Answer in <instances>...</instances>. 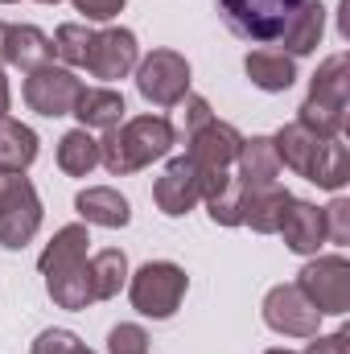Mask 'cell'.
<instances>
[{
    "label": "cell",
    "instance_id": "1",
    "mask_svg": "<svg viewBox=\"0 0 350 354\" xmlns=\"http://www.w3.org/2000/svg\"><path fill=\"white\" fill-rule=\"evenodd\" d=\"M272 149L284 169H293L297 177H305L322 189H342L350 181V153L342 136H317L301 124H284L272 136Z\"/></svg>",
    "mask_w": 350,
    "mask_h": 354
},
{
    "label": "cell",
    "instance_id": "2",
    "mask_svg": "<svg viewBox=\"0 0 350 354\" xmlns=\"http://www.w3.org/2000/svg\"><path fill=\"white\" fill-rule=\"evenodd\" d=\"M177 145V128L165 115H136L103 132L99 140V165L111 177H128L149 169Z\"/></svg>",
    "mask_w": 350,
    "mask_h": 354
},
{
    "label": "cell",
    "instance_id": "3",
    "mask_svg": "<svg viewBox=\"0 0 350 354\" xmlns=\"http://www.w3.org/2000/svg\"><path fill=\"white\" fill-rule=\"evenodd\" d=\"M347 95H350L347 54H334L309 79V95L301 103L297 124L309 128V132H317V136H342L347 132Z\"/></svg>",
    "mask_w": 350,
    "mask_h": 354
},
{
    "label": "cell",
    "instance_id": "4",
    "mask_svg": "<svg viewBox=\"0 0 350 354\" xmlns=\"http://www.w3.org/2000/svg\"><path fill=\"white\" fill-rule=\"evenodd\" d=\"M190 280L185 272L169 260H149L132 272V284H128V297H132V309L140 317H153V322H165L174 317L181 297H185Z\"/></svg>",
    "mask_w": 350,
    "mask_h": 354
},
{
    "label": "cell",
    "instance_id": "5",
    "mask_svg": "<svg viewBox=\"0 0 350 354\" xmlns=\"http://www.w3.org/2000/svg\"><path fill=\"white\" fill-rule=\"evenodd\" d=\"M301 4L305 0H219V12L235 37L268 46V41H280V33L288 29Z\"/></svg>",
    "mask_w": 350,
    "mask_h": 354
},
{
    "label": "cell",
    "instance_id": "6",
    "mask_svg": "<svg viewBox=\"0 0 350 354\" xmlns=\"http://www.w3.org/2000/svg\"><path fill=\"white\" fill-rule=\"evenodd\" d=\"M42 227V198L25 174L0 169V248L21 252Z\"/></svg>",
    "mask_w": 350,
    "mask_h": 354
},
{
    "label": "cell",
    "instance_id": "7",
    "mask_svg": "<svg viewBox=\"0 0 350 354\" xmlns=\"http://www.w3.org/2000/svg\"><path fill=\"white\" fill-rule=\"evenodd\" d=\"M297 288L309 297V305L326 317H342L350 309V264L342 256H317L297 272Z\"/></svg>",
    "mask_w": 350,
    "mask_h": 354
},
{
    "label": "cell",
    "instance_id": "8",
    "mask_svg": "<svg viewBox=\"0 0 350 354\" xmlns=\"http://www.w3.org/2000/svg\"><path fill=\"white\" fill-rule=\"evenodd\" d=\"M136 91L153 107H177L190 95V62L177 50H153L136 62Z\"/></svg>",
    "mask_w": 350,
    "mask_h": 354
},
{
    "label": "cell",
    "instance_id": "9",
    "mask_svg": "<svg viewBox=\"0 0 350 354\" xmlns=\"http://www.w3.org/2000/svg\"><path fill=\"white\" fill-rule=\"evenodd\" d=\"M79 91H83V83H79V75L71 66H54L50 62V66L29 71V79H25V103H29V111L58 120V115L75 111Z\"/></svg>",
    "mask_w": 350,
    "mask_h": 354
},
{
    "label": "cell",
    "instance_id": "10",
    "mask_svg": "<svg viewBox=\"0 0 350 354\" xmlns=\"http://www.w3.org/2000/svg\"><path fill=\"white\" fill-rule=\"evenodd\" d=\"M140 62V46H136V33L132 29H99L91 37V50H87V75L91 79H103V83H116V79H128Z\"/></svg>",
    "mask_w": 350,
    "mask_h": 354
},
{
    "label": "cell",
    "instance_id": "11",
    "mask_svg": "<svg viewBox=\"0 0 350 354\" xmlns=\"http://www.w3.org/2000/svg\"><path fill=\"white\" fill-rule=\"evenodd\" d=\"M264 322H268V330H276L284 338H313L322 326V313L309 305V297L297 284H276L264 297Z\"/></svg>",
    "mask_w": 350,
    "mask_h": 354
},
{
    "label": "cell",
    "instance_id": "12",
    "mask_svg": "<svg viewBox=\"0 0 350 354\" xmlns=\"http://www.w3.org/2000/svg\"><path fill=\"white\" fill-rule=\"evenodd\" d=\"M153 202H157V210L169 214V218L190 214V210L202 202V174H198V165H194L190 157H174V161L165 165V174L153 181Z\"/></svg>",
    "mask_w": 350,
    "mask_h": 354
},
{
    "label": "cell",
    "instance_id": "13",
    "mask_svg": "<svg viewBox=\"0 0 350 354\" xmlns=\"http://www.w3.org/2000/svg\"><path fill=\"white\" fill-rule=\"evenodd\" d=\"M239 128L227 124V120H210L202 124L194 136H185V157L198 165V169H231L235 157H239Z\"/></svg>",
    "mask_w": 350,
    "mask_h": 354
},
{
    "label": "cell",
    "instance_id": "14",
    "mask_svg": "<svg viewBox=\"0 0 350 354\" xmlns=\"http://www.w3.org/2000/svg\"><path fill=\"white\" fill-rule=\"evenodd\" d=\"M202 174V202L219 227H243V185L231 169H198Z\"/></svg>",
    "mask_w": 350,
    "mask_h": 354
},
{
    "label": "cell",
    "instance_id": "15",
    "mask_svg": "<svg viewBox=\"0 0 350 354\" xmlns=\"http://www.w3.org/2000/svg\"><path fill=\"white\" fill-rule=\"evenodd\" d=\"M0 62L21 66V71L29 75V71L54 62V41H50L37 25H4V37H0Z\"/></svg>",
    "mask_w": 350,
    "mask_h": 354
},
{
    "label": "cell",
    "instance_id": "16",
    "mask_svg": "<svg viewBox=\"0 0 350 354\" xmlns=\"http://www.w3.org/2000/svg\"><path fill=\"white\" fill-rule=\"evenodd\" d=\"M280 235H284L288 252H297V256H317V248L326 243V218H322V206L293 198L288 210H284V218H280Z\"/></svg>",
    "mask_w": 350,
    "mask_h": 354
},
{
    "label": "cell",
    "instance_id": "17",
    "mask_svg": "<svg viewBox=\"0 0 350 354\" xmlns=\"http://www.w3.org/2000/svg\"><path fill=\"white\" fill-rule=\"evenodd\" d=\"M235 177L243 189H264V185H276V174H280V157L272 149V136H243L239 145V157H235Z\"/></svg>",
    "mask_w": 350,
    "mask_h": 354
},
{
    "label": "cell",
    "instance_id": "18",
    "mask_svg": "<svg viewBox=\"0 0 350 354\" xmlns=\"http://www.w3.org/2000/svg\"><path fill=\"white\" fill-rule=\"evenodd\" d=\"M75 210L83 214V223H91V227H107V231L132 223L128 198H124L120 189H111V185H91V189H83V194L75 198Z\"/></svg>",
    "mask_w": 350,
    "mask_h": 354
},
{
    "label": "cell",
    "instance_id": "19",
    "mask_svg": "<svg viewBox=\"0 0 350 354\" xmlns=\"http://www.w3.org/2000/svg\"><path fill=\"white\" fill-rule=\"evenodd\" d=\"M293 194L284 185H264V189H243V223L256 231V235H276L280 231V218L288 210Z\"/></svg>",
    "mask_w": 350,
    "mask_h": 354
},
{
    "label": "cell",
    "instance_id": "20",
    "mask_svg": "<svg viewBox=\"0 0 350 354\" xmlns=\"http://www.w3.org/2000/svg\"><path fill=\"white\" fill-rule=\"evenodd\" d=\"M124 95L120 91H107V87H83L79 91V99H75V111L71 115H79V124L83 128H99V132H107V128H116V124H124Z\"/></svg>",
    "mask_w": 350,
    "mask_h": 354
},
{
    "label": "cell",
    "instance_id": "21",
    "mask_svg": "<svg viewBox=\"0 0 350 354\" xmlns=\"http://www.w3.org/2000/svg\"><path fill=\"white\" fill-rule=\"evenodd\" d=\"M322 33H326V8H322V0H305L297 8V17L288 21V29L280 33V46H284L288 58H301V54L317 50Z\"/></svg>",
    "mask_w": 350,
    "mask_h": 354
},
{
    "label": "cell",
    "instance_id": "22",
    "mask_svg": "<svg viewBox=\"0 0 350 354\" xmlns=\"http://www.w3.org/2000/svg\"><path fill=\"white\" fill-rule=\"evenodd\" d=\"M243 71H248V79L256 83L260 91H288L297 83V62L284 54V50H252L248 54V62H243Z\"/></svg>",
    "mask_w": 350,
    "mask_h": 354
},
{
    "label": "cell",
    "instance_id": "23",
    "mask_svg": "<svg viewBox=\"0 0 350 354\" xmlns=\"http://www.w3.org/2000/svg\"><path fill=\"white\" fill-rule=\"evenodd\" d=\"M37 161V132L21 120H0V169L4 174H25Z\"/></svg>",
    "mask_w": 350,
    "mask_h": 354
},
{
    "label": "cell",
    "instance_id": "24",
    "mask_svg": "<svg viewBox=\"0 0 350 354\" xmlns=\"http://www.w3.org/2000/svg\"><path fill=\"white\" fill-rule=\"evenodd\" d=\"M87 227L83 223H71V227H62L50 243H46V252H42V260H37V268H42V276H50V272H62V268H75L87 260Z\"/></svg>",
    "mask_w": 350,
    "mask_h": 354
},
{
    "label": "cell",
    "instance_id": "25",
    "mask_svg": "<svg viewBox=\"0 0 350 354\" xmlns=\"http://www.w3.org/2000/svg\"><path fill=\"white\" fill-rule=\"evenodd\" d=\"M87 276H91V297L95 301H111L124 280H128V256L120 248H103L87 260Z\"/></svg>",
    "mask_w": 350,
    "mask_h": 354
},
{
    "label": "cell",
    "instance_id": "26",
    "mask_svg": "<svg viewBox=\"0 0 350 354\" xmlns=\"http://www.w3.org/2000/svg\"><path fill=\"white\" fill-rule=\"evenodd\" d=\"M46 292L58 309H87L95 305L91 297V276H87V260L75 268H62V272H50L46 276Z\"/></svg>",
    "mask_w": 350,
    "mask_h": 354
},
{
    "label": "cell",
    "instance_id": "27",
    "mask_svg": "<svg viewBox=\"0 0 350 354\" xmlns=\"http://www.w3.org/2000/svg\"><path fill=\"white\" fill-rule=\"evenodd\" d=\"M99 165V140L87 128H75L58 140V169L66 177H87Z\"/></svg>",
    "mask_w": 350,
    "mask_h": 354
},
{
    "label": "cell",
    "instance_id": "28",
    "mask_svg": "<svg viewBox=\"0 0 350 354\" xmlns=\"http://www.w3.org/2000/svg\"><path fill=\"white\" fill-rule=\"evenodd\" d=\"M91 37H95V29L79 25V21L58 25V33L50 37L54 41V58H62L66 66H83L87 62V50H91Z\"/></svg>",
    "mask_w": 350,
    "mask_h": 354
},
{
    "label": "cell",
    "instance_id": "29",
    "mask_svg": "<svg viewBox=\"0 0 350 354\" xmlns=\"http://www.w3.org/2000/svg\"><path fill=\"white\" fill-rule=\"evenodd\" d=\"M107 354H149V334L136 322H120L107 334Z\"/></svg>",
    "mask_w": 350,
    "mask_h": 354
},
{
    "label": "cell",
    "instance_id": "30",
    "mask_svg": "<svg viewBox=\"0 0 350 354\" xmlns=\"http://www.w3.org/2000/svg\"><path fill=\"white\" fill-rule=\"evenodd\" d=\"M29 354H95V351H91V346H83L71 330H42Z\"/></svg>",
    "mask_w": 350,
    "mask_h": 354
},
{
    "label": "cell",
    "instance_id": "31",
    "mask_svg": "<svg viewBox=\"0 0 350 354\" xmlns=\"http://www.w3.org/2000/svg\"><path fill=\"white\" fill-rule=\"evenodd\" d=\"M322 218H326V239L330 243H350V202L347 198H334L330 206H322Z\"/></svg>",
    "mask_w": 350,
    "mask_h": 354
},
{
    "label": "cell",
    "instance_id": "32",
    "mask_svg": "<svg viewBox=\"0 0 350 354\" xmlns=\"http://www.w3.org/2000/svg\"><path fill=\"white\" fill-rule=\"evenodd\" d=\"M214 120V111H210V103L202 99V95H185L181 99V136H194L202 124H210Z\"/></svg>",
    "mask_w": 350,
    "mask_h": 354
},
{
    "label": "cell",
    "instance_id": "33",
    "mask_svg": "<svg viewBox=\"0 0 350 354\" xmlns=\"http://www.w3.org/2000/svg\"><path fill=\"white\" fill-rule=\"evenodd\" d=\"M71 4H75L87 21H111V17H116L128 0H71Z\"/></svg>",
    "mask_w": 350,
    "mask_h": 354
},
{
    "label": "cell",
    "instance_id": "34",
    "mask_svg": "<svg viewBox=\"0 0 350 354\" xmlns=\"http://www.w3.org/2000/svg\"><path fill=\"white\" fill-rule=\"evenodd\" d=\"M305 354H350V334L347 330H338V334H330V338H317V334H313V342H309Z\"/></svg>",
    "mask_w": 350,
    "mask_h": 354
},
{
    "label": "cell",
    "instance_id": "35",
    "mask_svg": "<svg viewBox=\"0 0 350 354\" xmlns=\"http://www.w3.org/2000/svg\"><path fill=\"white\" fill-rule=\"evenodd\" d=\"M8 103H12V95H8V79H4V71H0V120L8 115Z\"/></svg>",
    "mask_w": 350,
    "mask_h": 354
},
{
    "label": "cell",
    "instance_id": "36",
    "mask_svg": "<svg viewBox=\"0 0 350 354\" xmlns=\"http://www.w3.org/2000/svg\"><path fill=\"white\" fill-rule=\"evenodd\" d=\"M264 354H293V351H264Z\"/></svg>",
    "mask_w": 350,
    "mask_h": 354
},
{
    "label": "cell",
    "instance_id": "37",
    "mask_svg": "<svg viewBox=\"0 0 350 354\" xmlns=\"http://www.w3.org/2000/svg\"><path fill=\"white\" fill-rule=\"evenodd\" d=\"M37 4H58V0H37Z\"/></svg>",
    "mask_w": 350,
    "mask_h": 354
},
{
    "label": "cell",
    "instance_id": "38",
    "mask_svg": "<svg viewBox=\"0 0 350 354\" xmlns=\"http://www.w3.org/2000/svg\"><path fill=\"white\" fill-rule=\"evenodd\" d=\"M0 37H4V21H0Z\"/></svg>",
    "mask_w": 350,
    "mask_h": 354
},
{
    "label": "cell",
    "instance_id": "39",
    "mask_svg": "<svg viewBox=\"0 0 350 354\" xmlns=\"http://www.w3.org/2000/svg\"><path fill=\"white\" fill-rule=\"evenodd\" d=\"M0 4H17V0H0Z\"/></svg>",
    "mask_w": 350,
    "mask_h": 354
}]
</instances>
